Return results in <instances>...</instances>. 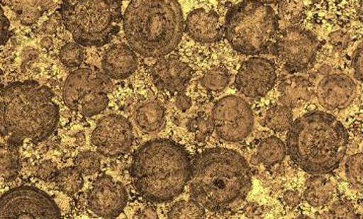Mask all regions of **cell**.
<instances>
[{
    "label": "cell",
    "mask_w": 363,
    "mask_h": 219,
    "mask_svg": "<svg viewBox=\"0 0 363 219\" xmlns=\"http://www.w3.org/2000/svg\"><path fill=\"white\" fill-rule=\"evenodd\" d=\"M59 118L53 91L40 82H11L0 91V134L11 145L50 137Z\"/></svg>",
    "instance_id": "1"
},
{
    "label": "cell",
    "mask_w": 363,
    "mask_h": 219,
    "mask_svg": "<svg viewBox=\"0 0 363 219\" xmlns=\"http://www.w3.org/2000/svg\"><path fill=\"white\" fill-rule=\"evenodd\" d=\"M193 200L211 211H223L244 200L252 188L246 159L233 150L209 148L191 162Z\"/></svg>",
    "instance_id": "2"
},
{
    "label": "cell",
    "mask_w": 363,
    "mask_h": 219,
    "mask_svg": "<svg viewBox=\"0 0 363 219\" xmlns=\"http://www.w3.org/2000/svg\"><path fill=\"white\" fill-rule=\"evenodd\" d=\"M134 187L153 203H166L181 195L191 179V161L185 148L171 139H152L132 159Z\"/></svg>",
    "instance_id": "3"
},
{
    "label": "cell",
    "mask_w": 363,
    "mask_h": 219,
    "mask_svg": "<svg viewBox=\"0 0 363 219\" xmlns=\"http://www.w3.org/2000/svg\"><path fill=\"white\" fill-rule=\"evenodd\" d=\"M345 127L325 112L308 113L292 123L287 134V152L292 161L313 176L338 168L347 152Z\"/></svg>",
    "instance_id": "4"
},
{
    "label": "cell",
    "mask_w": 363,
    "mask_h": 219,
    "mask_svg": "<svg viewBox=\"0 0 363 219\" xmlns=\"http://www.w3.org/2000/svg\"><path fill=\"white\" fill-rule=\"evenodd\" d=\"M125 37L132 50L148 58L164 57L180 43L184 16L172 0H135L123 18Z\"/></svg>",
    "instance_id": "5"
},
{
    "label": "cell",
    "mask_w": 363,
    "mask_h": 219,
    "mask_svg": "<svg viewBox=\"0 0 363 219\" xmlns=\"http://www.w3.org/2000/svg\"><path fill=\"white\" fill-rule=\"evenodd\" d=\"M122 6L110 0H73L61 4L59 15L75 43L102 47L119 32Z\"/></svg>",
    "instance_id": "6"
},
{
    "label": "cell",
    "mask_w": 363,
    "mask_h": 219,
    "mask_svg": "<svg viewBox=\"0 0 363 219\" xmlns=\"http://www.w3.org/2000/svg\"><path fill=\"white\" fill-rule=\"evenodd\" d=\"M278 29L274 9L267 4L242 1L228 11L225 33L230 46L244 55H256L267 48Z\"/></svg>",
    "instance_id": "7"
},
{
    "label": "cell",
    "mask_w": 363,
    "mask_h": 219,
    "mask_svg": "<svg viewBox=\"0 0 363 219\" xmlns=\"http://www.w3.org/2000/svg\"><path fill=\"white\" fill-rule=\"evenodd\" d=\"M0 219H61V212L43 190L18 186L0 196Z\"/></svg>",
    "instance_id": "8"
},
{
    "label": "cell",
    "mask_w": 363,
    "mask_h": 219,
    "mask_svg": "<svg viewBox=\"0 0 363 219\" xmlns=\"http://www.w3.org/2000/svg\"><path fill=\"white\" fill-rule=\"evenodd\" d=\"M211 124L212 129L223 140L240 142L253 130V111L244 99L226 96L214 105Z\"/></svg>",
    "instance_id": "9"
},
{
    "label": "cell",
    "mask_w": 363,
    "mask_h": 219,
    "mask_svg": "<svg viewBox=\"0 0 363 219\" xmlns=\"http://www.w3.org/2000/svg\"><path fill=\"white\" fill-rule=\"evenodd\" d=\"M275 54L291 72H303L315 60L320 48L319 40L310 30L289 27L278 35Z\"/></svg>",
    "instance_id": "10"
},
{
    "label": "cell",
    "mask_w": 363,
    "mask_h": 219,
    "mask_svg": "<svg viewBox=\"0 0 363 219\" xmlns=\"http://www.w3.org/2000/svg\"><path fill=\"white\" fill-rule=\"evenodd\" d=\"M133 140L130 122L118 114L101 118L91 134V143L96 152L106 157H119L128 154Z\"/></svg>",
    "instance_id": "11"
},
{
    "label": "cell",
    "mask_w": 363,
    "mask_h": 219,
    "mask_svg": "<svg viewBox=\"0 0 363 219\" xmlns=\"http://www.w3.org/2000/svg\"><path fill=\"white\" fill-rule=\"evenodd\" d=\"M128 202L126 188L109 175L99 176L87 196L89 210L101 218L113 219L119 216Z\"/></svg>",
    "instance_id": "12"
},
{
    "label": "cell",
    "mask_w": 363,
    "mask_h": 219,
    "mask_svg": "<svg viewBox=\"0 0 363 219\" xmlns=\"http://www.w3.org/2000/svg\"><path fill=\"white\" fill-rule=\"evenodd\" d=\"M113 82L105 73L95 67L79 68L68 75L63 86V102L69 109L77 111L79 103L96 94H109Z\"/></svg>",
    "instance_id": "13"
},
{
    "label": "cell",
    "mask_w": 363,
    "mask_h": 219,
    "mask_svg": "<svg viewBox=\"0 0 363 219\" xmlns=\"http://www.w3.org/2000/svg\"><path fill=\"white\" fill-rule=\"evenodd\" d=\"M277 79L274 63L262 57L247 59L240 66L235 79V86L240 93L250 99L267 95Z\"/></svg>",
    "instance_id": "14"
},
{
    "label": "cell",
    "mask_w": 363,
    "mask_h": 219,
    "mask_svg": "<svg viewBox=\"0 0 363 219\" xmlns=\"http://www.w3.org/2000/svg\"><path fill=\"white\" fill-rule=\"evenodd\" d=\"M355 96V82L343 73L327 75L317 89L318 101L329 111L346 109L354 101Z\"/></svg>",
    "instance_id": "15"
},
{
    "label": "cell",
    "mask_w": 363,
    "mask_h": 219,
    "mask_svg": "<svg viewBox=\"0 0 363 219\" xmlns=\"http://www.w3.org/2000/svg\"><path fill=\"white\" fill-rule=\"evenodd\" d=\"M153 84L160 91L182 93L189 84L192 69L176 57L160 59L152 68Z\"/></svg>",
    "instance_id": "16"
},
{
    "label": "cell",
    "mask_w": 363,
    "mask_h": 219,
    "mask_svg": "<svg viewBox=\"0 0 363 219\" xmlns=\"http://www.w3.org/2000/svg\"><path fill=\"white\" fill-rule=\"evenodd\" d=\"M185 26L188 35L200 43H216L223 37L219 16L213 11L194 9L188 15Z\"/></svg>",
    "instance_id": "17"
},
{
    "label": "cell",
    "mask_w": 363,
    "mask_h": 219,
    "mask_svg": "<svg viewBox=\"0 0 363 219\" xmlns=\"http://www.w3.org/2000/svg\"><path fill=\"white\" fill-rule=\"evenodd\" d=\"M102 67L104 73L110 79H127L138 69V55L127 45H113L104 53Z\"/></svg>",
    "instance_id": "18"
},
{
    "label": "cell",
    "mask_w": 363,
    "mask_h": 219,
    "mask_svg": "<svg viewBox=\"0 0 363 219\" xmlns=\"http://www.w3.org/2000/svg\"><path fill=\"white\" fill-rule=\"evenodd\" d=\"M280 101L289 108L298 107L312 98V84L303 77L294 75L280 84Z\"/></svg>",
    "instance_id": "19"
},
{
    "label": "cell",
    "mask_w": 363,
    "mask_h": 219,
    "mask_svg": "<svg viewBox=\"0 0 363 219\" xmlns=\"http://www.w3.org/2000/svg\"><path fill=\"white\" fill-rule=\"evenodd\" d=\"M134 120L141 131L147 134L157 133L166 124V110L157 101H150L139 106Z\"/></svg>",
    "instance_id": "20"
},
{
    "label": "cell",
    "mask_w": 363,
    "mask_h": 219,
    "mask_svg": "<svg viewBox=\"0 0 363 219\" xmlns=\"http://www.w3.org/2000/svg\"><path fill=\"white\" fill-rule=\"evenodd\" d=\"M334 194V184L328 179L315 176L311 179L306 185L303 197L308 204L320 207L327 204Z\"/></svg>",
    "instance_id": "21"
},
{
    "label": "cell",
    "mask_w": 363,
    "mask_h": 219,
    "mask_svg": "<svg viewBox=\"0 0 363 219\" xmlns=\"http://www.w3.org/2000/svg\"><path fill=\"white\" fill-rule=\"evenodd\" d=\"M16 11L20 22L25 26H33L38 22L45 11L54 6L52 1H9L4 2Z\"/></svg>",
    "instance_id": "22"
},
{
    "label": "cell",
    "mask_w": 363,
    "mask_h": 219,
    "mask_svg": "<svg viewBox=\"0 0 363 219\" xmlns=\"http://www.w3.org/2000/svg\"><path fill=\"white\" fill-rule=\"evenodd\" d=\"M259 159L266 167H272L280 164L286 155V146L281 139L277 136L264 138L257 150Z\"/></svg>",
    "instance_id": "23"
},
{
    "label": "cell",
    "mask_w": 363,
    "mask_h": 219,
    "mask_svg": "<svg viewBox=\"0 0 363 219\" xmlns=\"http://www.w3.org/2000/svg\"><path fill=\"white\" fill-rule=\"evenodd\" d=\"M22 168L20 155L13 145H0V179L15 180Z\"/></svg>",
    "instance_id": "24"
},
{
    "label": "cell",
    "mask_w": 363,
    "mask_h": 219,
    "mask_svg": "<svg viewBox=\"0 0 363 219\" xmlns=\"http://www.w3.org/2000/svg\"><path fill=\"white\" fill-rule=\"evenodd\" d=\"M55 182L59 189L65 194L74 195L84 187V176L75 167H66L57 172Z\"/></svg>",
    "instance_id": "25"
},
{
    "label": "cell",
    "mask_w": 363,
    "mask_h": 219,
    "mask_svg": "<svg viewBox=\"0 0 363 219\" xmlns=\"http://www.w3.org/2000/svg\"><path fill=\"white\" fill-rule=\"evenodd\" d=\"M264 122L271 130L277 132L289 130L294 122L292 110L284 105L273 106L266 113Z\"/></svg>",
    "instance_id": "26"
},
{
    "label": "cell",
    "mask_w": 363,
    "mask_h": 219,
    "mask_svg": "<svg viewBox=\"0 0 363 219\" xmlns=\"http://www.w3.org/2000/svg\"><path fill=\"white\" fill-rule=\"evenodd\" d=\"M167 219H206V214L204 207L195 200H181L171 207Z\"/></svg>",
    "instance_id": "27"
},
{
    "label": "cell",
    "mask_w": 363,
    "mask_h": 219,
    "mask_svg": "<svg viewBox=\"0 0 363 219\" xmlns=\"http://www.w3.org/2000/svg\"><path fill=\"white\" fill-rule=\"evenodd\" d=\"M109 98L107 94L99 93L96 95L89 96L79 103L77 112L84 117H93L101 114L109 106Z\"/></svg>",
    "instance_id": "28"
},
{
    "label": "cell",
    "mask_w": 363,
    "mask_h": 219,
    "mask_svg": "<svg viewBox=\"0 0 363 219\" xmlns=\"http://www.w3.org/2000/svg\"><path fill=\"white\" fill-rule=\"evenodd\" d=\"M201 86L207 91H220L228 86L230 75L223 67L212 68L200 79Z\"/></svg>",
    "instance_id": "29"
},
{
    "label": "cell",
    "mask_w": 363,
    "mask_h": 219,
    "mask_svg": "<svg viewBox=\"0 0 363 219\" xmlns=\"http://www.w3.org/2000/svg\"><path fill=\"white\" fill-rule=\"evenodd\" d=\"M74 167L82 176H93L98 173L101 168L100 157L94 152H80L74 159Z\"/></svg>",
    "instance_id": "30"
},
{
    "label": "cell",
    "mask_w": 363,
    "mask_h": 219,
    "mask_svg": "<svg viewBox=\"0 0 363 219\" xmlns=\"http://www.w3.org/2000/svg\"><path fill=\"white\" fill-rule=\"evenodd\" d=\"M59 59L66 67H79L84 62V50L80 45L70 42L60 49Z\"/></svg>",
    "instance_id": "31"
},
{
    "label": "cell",
    "mask_w": 363,
    "mask_h": 219,
    "mask_svg": "<svg viewBox=\"0 0 363 219\" xmlns=\"http://www.w3.org/2000/svg\"><path fill=\"white\" fill-rule=\"evenodd\" d=\"M362 154L351 155L345 164V173L348 182L355 189L362 190Z\"/></svg>",
    "instance_id": "32"
},
{
    "label": "cell",
    "mask_w": 363,
    "mask_h": 219,
    "mask_svg": "<svg viewBox=\"0 0 363 219\" xmlns=\"http://www.w3.org/2000/svg\"><path fill=\"white\" fill-rule=\"evenodd\" d=\"M188 128L191 132H194L197 138L205 137L212 130V124L208 119L204 117L193 118L188 123Z\"/></svg>",
    "instance_id": "33"
},
{
    "label": "cell",
    "mask_w": 363,
    "mask_h": 219,
    "mask_svg": "<svg viewBox=\"0 0 363 219\" xmlns=\"http://www.w3.org/2000/svg\"><path fill=\"white\" fill-rule=\"evenodd\" d=\"M56 174H57V167L53 162L44 161L39 164L37 169V176L40 180L48 182V181L55 179Z\"/></svg>",
    "instance_id": "34"
},
{
    "label": "cell",
    "mask_w": 363,
    "mask_h": 219,
    "mask_svg": "<svg viewBox=\"0 0 363 219\" xmlns=\"http://www.w3.org/2000/svg\"><path fill=\"white\" fill-rule=\"evenodd\" d=\"M332 215L336 219H354L356 218V214L353 209L351 208L350 205L344 203L342 201L335 202L331 206Z\"/></svg>",
    "instance_id": "35"
},
{
    "label": "cell",
    "mask_w": 363,
    "mask_h": 219,
    "mask_svg": "<svg viewBox=\"0 0 363 219\" xmlns=\"http://www.w3.org/2000/svg\"><path fill=\"white\" fill-rule=\"evenodd\" d=\"M329 42L335 48L344 50L350 44V36L343 30H336V32L330 35Z\"/></svg>",
    "instance_id": "36"
},
{
    "label": "cell",
    "mask_w": 363,
    "mask_h": 219,
    "mask_svg": "<svg viewBox=\"0 0 363 219\" xmlns=\"http://www.w3.org/2000/svg\"><path fill=\"white\" fill-rule=\"evenodd\" d=\"M282 8H280V13L285 18L289 21H294V18H301V4L298 2H284L281 4Z\"/></svg>",
    "instance_id": "37"
},
{
    "label": "cell",
    "mask_w": 363,
    "mask_h": 219,
    "mask_svg": "<svg viewBox=\"0 0 363 219\" xmlns=\"http://www.w3.org/2000/svg\"><path fill=\"white\" fill-rule=\"evenodd\" d=\"M11 35V23L4 13V9L0 6V47L4 46Z\"/></svg>",
    "instance_id": "38"
},
{
    "label": "cell",
    "mask_w": 363,
    "mask_h": 219,
    "mask_svg": "<svg viewBox=\"0 0 363 219\" xmlns=\"http://www.w3.org/2000/svg\"><path fill=\"white\" fill-rule=\"evenodd\" d=\"M353 70H354V75L358 82H362V46L360 45L354 51L352 56Z\"/></svg>",
    "instance_id": "39"
},
{
    "label": "cell",
    "mask_w": 363,
    "mask_h": 219,
    "mask_svg": "<svg viewBox=\"0 0 363 219\" xmlns=\"http://www.w3.org/2000/svg\"><path fill=\"white\" fill-rule=\"evenodd\" d=\"M61 23H62V20H61L60 16H59L57 13H54V15H52L50 18L43 23L42 30H43L45 34L47 35L55 34V33H57Z\"/></svg>",
    "instance_id": "40"
},
{
    "label": "cell",
    "mask_w": 363,
    "mask_h": 219,
    "mask_svg": "<svg viewBox=\"0 0 363 219\" xmlns=\"http://www.w3.org/2000/svg\"><path fill=\"white\" fill-rule=\"evenodd\" d=\"M282 202L286 206L294 208L301 204V197L296 191L289 190L282 195Z\"/></svg>",
    "instance_id": "41"
},
{
    "label": "cell",
    "mask_w": 363,
    "mask_h": 219,
    "mask_svg": "<svg viewBox=\"0 0 363 219\" xmlns=\"http://www.w3.org/2000/svg\"><path fill=\"white\" fill-rule=\"evenodd\" d=\"M176 106L182 112H185V111L189 110L191 106H192V100H191L189 96L181 94L176 99Z\"/></svg>",
    "instance_id": "42"
},
{
    "label": "cell",
    "mask_w": 363,
    "mask_h": 219,
    "mask_svg": "<svg viewBox=\"0 0 363 219\" xmlns=\"http://www.w3.org/2000/svg\"><path fill=\"white\" fill-rule=\"evenodd\" d=\"M136 219H159V214L152 207H145L136 214Z\"/></svg>",
    "instance_id": "43"
},
{
    "label": "cell",
    "mask_w": 363,
    "mask_h": 219,
    "mask_svg": "<svg viewBox=\"0 0 363 219\" xmlns=\"http://www.w3.org/2000/svg\"><path fill=\"white\" fill-rule=\"evenodd\" d=\"M41 46L43 47L44 49H50L52 46H53V40H52L51 37H45L42 39Z\"/></svg>",
    "instance_id": "44"
},
{
    "label": "cell",
    "mask_w": 363,
    "mask_h": 219,
    "mask_svg": "<svg viewBox=\"0 0 363 219\" xmlns=\"http://www.w3.org/2000/svg\"><path fill=\"white\" fill-rule=\"evenodd\" d=\"M296 219H312V218H308V216L301 215V216H298V218Z\"/></svg>",
    "instance_id": "45"
},
{
    "label": "cell",
    "mask_w": 363,
    "mask_h": 219,
    "mask_svg": "<svg viewBox=\"0 0 363 219\" xmlns=\"http://www.w3.org/2000/svg\"><path fill=\"white\" fill-rule=\"evenodd\" d=\"M0 89H1V73H0Z\"/></svg>",
    "instance_id": "46"
}]
</instances>
